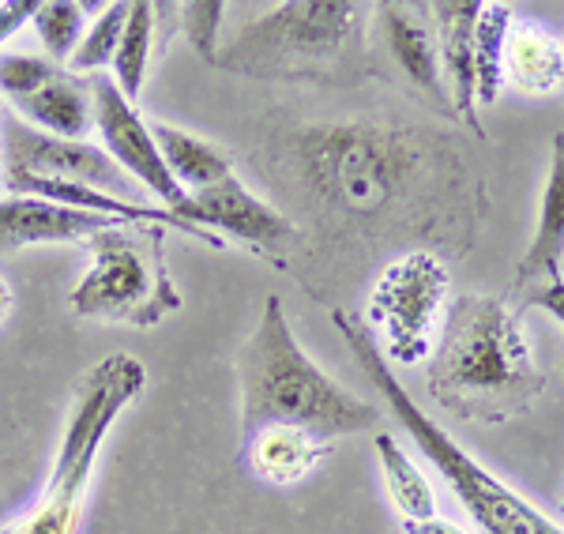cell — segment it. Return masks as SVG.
Returning <instances> with one entry per match:
<instances>
[{
    "label": "cell",
    "instance_id": "7c38bea8",
    "mask_svg": "<svg viewBox=\"0 0 564 534\" xmlns=\"http://www.w3.org/2000/svg\"><path fill=\"white\" fill-rule=\"evenodd\" d=\"M433 34H436V53H441V76L448 87L452 110L470 124L478 135H486L478 117V98H475V26L481 0H436L430 4Z\"/></svg>",
    "mask_w": 564,
    "mask_h": 534
},
{
    "label": "cell",
    "instance_id": "ffe728a7",
    "mask_svg": "<svg viewBox=\"0 0 564 534\" xmlns=\"http://www.w3.org/2000/svg\"><path fill=\"white\" fill-rule=\"evenodd\" d=\"M372 448H377L380 470H384L388 493H391V501H395L399 515H403V520H430V515H436L433 482L425 478V470L406 456V448L399 445V440H391V433H377Z\"/></svg>",
    "mask_w": 564,
    "mask_h": 534
},
{
    "label": "cell",
    "instance_id": "9c48e42d",
    "mask_svg": "<svg viewBox=\"0 0 564 534\" xmlns=\"http://www.w3.org/2000/svg\"><path fill=\"white\" fill-rule=\"evenodd\" d=\"M4 181H72V185H124V170L90 140H65L26 124L0 102Z\"/></svg>",
    "mask_w": 564,
    "mask_h": 534
},
{
    "label": "cell",
    "instance_id": "603a6c76",
    "mask_svg": "<svg viewBox=\"0 0 564 534\" xmlns=\"http://www.w3.org/2000/svg\"><path fill=\"white\" fill-rule=\"evenodd\" d=\"M129 4L132 0H117V4L102 8V15L87 26L84 42L68 57V72H76V76H102V68H113L117 45H121L124 23H129Z\"/></svg>",
    "mask_w": 564,
    "mask_h": 534
},
{
    "label": "cell",
    "instance_id": "4fadbf2b",
    "mask_svg": "<svg viewBox=\"0 0 564 534\" xmlns=\"http://www.w3.org/2000/svg\"><path fill=\"white\" fill-rule=\"evenodd\" d=\"M113 226H121V219L76 211V207L50 200H31V196H8V200H0V252L53 246V241H87L102 230H113Z\"/></svg>",
    "mask_w": 564,
    "mask_h": 534
},
{
    "label": "cell",
    "instance_id": "7402d4cb",
    "mask_svg": "<svg viewBox=\"0 0 564 534\" xmlns=\"http://www.w3.org/2000/svg\"><path fill=\"white\" fill-rule=\"evenodd\" d=\"M154 15H159V4L132 0V4H129V23H124L121 45H117L113 84L121 87V95L129 98V102L140 98L143 79H148L151 50H154Z\"/></svg>",
    "mask_w": 564,
    "mask_h": 534
},
{
    "label": "cell",
    "instance_id": "484cf974",
    "mask_svg": "<svg viewBox=\"0 0 564 534\" xmlns=\"http://www.w3.org/2000/svg\"><path fill=\"white\" fill-rule=\"evenodd\" d=\"M57 68L50 57H31V53H0V90L8 102H20L31 90H39Z\"/></svg>",
    "mask_w": 564,
    "mask_h": 534
},
{
    "label": "cell",
    "instance_id": "ac0fdd59",
    "mask_svg": "<svg viewBox=\"0 0 564 534\" xmlns=\"http://www.w3.org/2000/svg\"><path fill=\"white\" fill-rule=\"evenodd\" d=\"M505 84L527 95H553L564 87V45L542 26L516 20L505 42Z\"/></svg>",
    "mask_w": 564,
    "mask_h": 534
},
{
    "label": "cell",
    "instance_id": "83f0119b",
    "mask_svg": "<svg viewBox=\"0 0 564 534\" xmlns=\"http://www.w3.org/2000/svg\"><path fill=\"white\" fill-rule=\"evenodd\" d=\"M403 534H467V531L441 520V515H430V520H403Z\"/></svg>",
    "mask_w": 564,
    "mask_h": 534
},
{
    "label": "cell",
    "instance_id": "7a4b0ae2",
    "mask_svg": "<svg viewBox=\"0 0 564 534\" xmlns=\"http://www.w3.org/2000/svg\"><path fill=\"white\" fill-rule=\"evenodd\" d=\"M238 384L245 440L268 425H290L332 445L335 437L372 429L380 422V406L335 384L305 355L275 294L263 297L257 328L238 350Z\"/></svg>",
    "mask_w": 564,
    "mask_h": 534
},
{
    "label": "cell",
    "instance_id": "cb8c5ba5",
    "mask_svg": "<svg viewBox=\"0 0 564 534\" xmlns=\"http://www.w3.org/2000/svg\"><path fill=\"white\" fill-rule=\"evenodd\" d=\"M87 15L90 8L79 4V0H39V12H34L31 23L53 65H68V57L87 34Z\"/></svg>",
    "mask_w": 564,
    "mask_h": 534
},
{
    "label": "cell",
    "instance_id": "5b68a950",
    "mask_svg": "<svg viewBox=\"0 0 564 534\" xmlns=\"http://www.w3.org/2000/svg\"><path fill=\"white\" fill-rule=\"evenodd\" d=\"M369 4L354 0H286L226 39L215 68L241 76H313L343 68L366 34Z\"/></svg>",
    "mask_w": 564,
    "mask_h": 534
},
{
    "label": "cell",
    "instance_id": "f1b7e54d",
    "mask_svg": "<svg viewBox=\"0 0 564 534\" xmlns=\"http://www.w3.org/2000/svg\"><path fill=\"white\" fill-rule=\"evenodd\" d=\"M8 313H12V286L0 279V320H4Z\"/></svg>",
    "mask_w": 564,
    "mask_h": 534
},
{
    "label": "cell",
    "instance_id": "3957f363",
    "mask_svg": "<svg viewBox=\"0 0 564 534\" xmlns=\"http://www.w3.org/2000/svg\"><path fill=\"white\" fill-rule=\"evenodd\" d=\"M332 320H335V328L343 331V339H347V347L354 350V358H358L361 373H366L372 384H377V392L384 395L391 418L411 433L417 451L441 470V478L452 486V493L459 497V504L467 509V515L475 520V527L481 534H564L561 523H553L542 509H534L531 501H523L512 486H505L500 478L489 475L467 448H459V440H452L448 429H441V425L411 400V392H406V388L395 380V373H391L377 335L366 328L361 316H354L347 309H335Z\"/></svg>",
    "mask_w": 564,
    "mask_h": 534
},
{
    "label": "cell",
    "instance_id": "277c9868",
    "mask_svg": "<svg viewBox=\"0 0 564 534\" xmlns=\"http://www.w3.org/2000/svg\"><path fill=\"white\" fill-rule=\"evenodd\" d=\"M148 384V369L132 355H109L79 380L68 406V422L61 433L57 459H53L50 482L23 520L8 523L0 534H76L84 520V504L90 478H95L98 456L121 418V411Z\"/></svg>",
    "mask_w": 564,
    "mask_h": 534
},
{
    "label": "cell",
    "instance_id": "6da1fadb",
    "mask_svg": "<svg viewBox=\"0 0 564 534\" xmlns=\"http://www.w3.org/2000/svg\"><path fill=\"white\" fill-rule=\"evenodd\" d=\"M425 380L436 403L470 422L527 414L545 392L520 313L489 294H459L448 305Z\"/></svg>",
    "mask_w": 564,
    "mask_h": 534
},
{
    "label": "cell",
    "instance_id": "8992f818",
    "mask_svg": "<svg viewBox=\"0 0 564 534\" xmlns=\"http://www.w3.org/2000/svg\"><path fill=\"white\" fill-rule=\"evenodd\" d=\"M90 264L68 294L84 320H124L154 328L181 309V290L166 264V226L121 222L87 238Z\"/></svg>",
    "mask_w": 564,
    "mask_h": 534
},
{
    "label": "cell",
    "instance_id": "5bb4252c",
    "mask_svg": "<svg viewBox=\"0 0 564 534\" xmlns=\"http://www.w3.org/2000/svg\"><path fill=\"white\" fill-rule=\"evenodd\" d=\"M8 110H15L26 124L65 135V140H87L95 129V95H90V79L76 76L68 68H57L50 79L31 90L20 102H4Z\"/></svg>",
    "mask_w": 564,
    "mask_h": 534
},
{
    "label": "cell",
    "instance_id": "d6986e66",
    "mask_svg": "<svg viewBox=\"0 0 564 534\" xmlns=\"http://www.w3.org/2000/svg\"><path fill=\"white\" fill-rule=\"evenodd\" d=\"M151 135L159 143V155L166 162V170L185 193H199V188L234 174L230 155L223 148H215L212 140H204V135H193L166 121H151Z\"/></svg>",
    "mask_w": 564,
    "mask_h": 534
},
{
    "label": "cell",
    "instance_id": "4316f807",
    "mask_svg": "<svg viewBox=\"0 0 564 534\" xmlns=\"http://www.w3.org/2000/svg\"><path fill=\"white\" fill-rule=\"evenodd\" d=\"M531 305H539L553 316V320L564 328V279H553V283H534L531 297H527Z\"/></svg>",
    "mask_w": 564,
    "mask_h": 534
},
{
    "label": "cell",
    "instance_id": "30bf717a",
    "mask_svg": "<svg viewBox=\"0 0 564 534\" xmlns=\"http://www.w3.org/2000/svg\"><path fill=\"white\" fill-rule=\"evenodd\" d=\"M90 95H95V132L102 140V151L124 174L140 181L151 196H159L166 211L177 215V207L188 200V193L166 170L159 143L151 135V124L140 117L135 102H129L109 76H90Z\"/></svg>",
    "mask_w": 564,
    "mask_h": 534
},
{
    "label": "cell",
    "instance_id": "2e32d148",
    "mask_svg": "<svg viewBox=\"0 0 564 534\" xmlns=\"http://www.w3.org/2000/svg\"><path fill=\"white\" fill-rule=\"evenodd\" d=\"M384 15V39L391 45V57H395L399 72H403L411 84L422 90V95L436 98L444 110L452 113V98L448 87H444L441 76V53H436V34L417 20V8L406 4H384L380 8Z\"/></svg>",
    "mask_w": 564,
    "mask_h": 534
},
{
    "label": "cell",
    "instance_id": "8fae6325",
    "mask_svg": "<svg viewBox=\"0 0 564 534\" xmlns=\"http://www.w3.org/2000/svg\"><path fill=\"white\" fill-rule=\"evenodd\" d=\"M177 219L196 226L207 233H226V238L241 241V246L257 249H279L294 238V226L282 211H275L268 200H260L249 185L230 174L215 185L188 193V200L177 207Z\"/></svg>",
    "mask_w": 564,
    "mask_h": 534
},
{
    "label": "cell",
    "instance_id": "e0dca14e",
    "mask_svg": "<svg viewBox=\"0 0 564 534\" xmlns=\"http://www.w3.org/2000/svg\"><path fill=\"white\" fill-rule=\"evenodd\" d=\"M324 456H332L327 440L313 437V433H305V429H290V425H268V429L252 433V437L245 440V459H249V467L271 486L302 482L305 475H313Z\"/></svg>",
    "mask_w": 564,
    "mask_h": 534
},
{
    "label": "cell",
    "instance_id": "f546056e",
    "mask_svg": "<svg viewBox=\"0 0 564 534\" xmlns=\"http://www.w3.org/2000/svg\"><path fill=\"white\" fill-rule=\"evenodd\" d=\"M561 512H564V504H561Z\"/></svg>",
    "mask_w": 564,
    "mask_h": 534
},
{
    "label": "cell",
    "instance_id": "52a82bcc",
    "mask_svg": "<svg viewBox=\"0 0 564 534\" xmlns=\"http://www.w3.org/2000/svg\"><path fill=\"white\" fill-rule=\"evenodd\" d=\"M448 268L433 252H406L380 271L366 305V328L384 335V358L417 366L433 355L448 313Z\"/></svg>",
    "mask_w": 564,
    "mask_h": 534
},
{
    "label": "cell",
    "instance_id": "ba28073f",
    "mask_svg": "<svg viewBox=\"0 0 564 534\" xmlns=\"http://www.w3.org/2000/svg\"><path fill=\"white\" fill-rule=\"evenodd\" d=\"M308 181L332 204L350 211H377L399 181V148L377 129L339 124L305 135Z\"/></svg>",
    "mask_w": 564,
    "mask_h": 534
},
{
    "label": "cell",
    "instance_id": "d4e9b609",
    "mask_svg": "<svg viewBox=\"0 0 564 534\" xmlns=\"http://www.w3.org/2000/svg\"><path fill=\"white\" fill-rule=\"evenodd\" d=\"M223 12L226 4H218V0H188V4L177 8L181 15V34H185L188 50L196 53L199 61H207V65H215V34H218V23H223Z\"/></svg>",
    "mask_w": 564,
    "mask_h": 534
},
{
    "label": "cell",
    "instance_id": "44dd1931",
    "mask_svg": "<svg viewBox=\"0 0 564 534\" xmlns=\"http://www.w3.org/2000/svg\"><path fill=\"white\" fill-rule=\"evenodd\" d=\"M516 23V12L508 4L481 0L478 26H475V98L478 110L494 106L505 90V42Z\"/></svg>",
    "mask_w": 564,
    "mask_h": 534
},
{
    "label": "cell",
    "instance_id": "9a60e30c",
    "mask_svg": "<svg viewBox=\"0 0 564 534\" xmlns=\"http://www.w3.org/2000/svg\"><path fill=\"white\" fill-rule=\"evenodd\" d=\"M564 264V132L553 135L550 148V177L542 188L539 222H534L531 246H527L516 283H553Z\"/></svg>",
    "mask_w": 564,
    "mask_h": 534
}]
</instances>
